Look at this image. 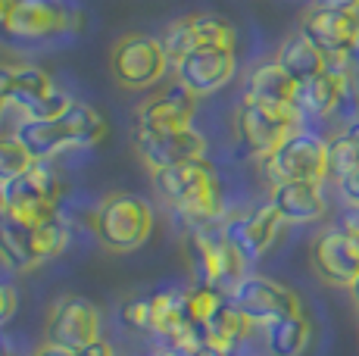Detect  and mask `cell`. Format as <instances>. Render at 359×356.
<instances>
[{
    "label": "cell",
    "mask_w": 359,
    "mask_h": 356,
    "mask_svg": "<svg viewBox=\"0 0 359 356\" xmlns=\"http://www.w3.org/2000/svg\"><path fill=\"white\" fill-rule=\"evenodd\" d=\"M107 119L94 107L72 100V107L57 119H22L13 138L29 150L34 163H50L57 153L75 147H94L107 138Z\"/></svg>",
    "instance_id": "1"
},
{
    "label": "cell",
    "mask_w": 359,
    "mask_h": 356,
    "mask_svg": "<svg viewBox=\"0 0 359 356\" xmlns=\"http://www.w3.org/2000/svg\"><path fill=\"white\" fill-rule=\"evenodd\" d=\"M154 188L165 207H172L191 225L216 222L222 216V191H219V182L206 160H191L160 169V172H154Z\"/></svg>",
    "instance_id": "2"
},
{
    "label": "cell",
    "mask_w": 359,
    "mask_h": 356,
    "mask_svg": "<svg viewBox=\"0 0 359 356\" xmlns=\"http://www.w3.org/2000/svg\"><path fill=\"white\" fill-rule=\"evenodd\" d=\"M91 228L109 253H131L154 235V207L137 194H107L91 213Z\"/></svg>",
    "instance_id": "3"
},
{
    "label": "cell",
    "mask_w": 359,
    "mask_h": 356,
    "mask_svg": "<svg viewBox=\"0 0 359 356\" xmlns=\"http://www.w3.org/2000/svg\"><path fill=\"white\" fill-rule=\"evenodd\" d=\"M81 19L85 16L75 0H16L10 22L0 35L13 44H47L75 35Z\"/></svg>",
    "instance_id": "4"
},
{
    "label": "cell",
    "mask_w": 359,
    "mask_h": 356,
    "mask_svg": "<svg viewBox=\"0 0 359 356\" xmlns=\"http://www.w3.org/2000/svg\"><path fill=\"white\" fill-rule=\"evenodd\" d=\"M188 259L197 269L200 285L216 287L225 297H231V291L238 287V282L247 275L244 272V259L241 253L229 244L222 225L219 222H203V225H191L188 231Z\"/></svg>",
    "instance_id": "5"
},
{
    "label": "cell",
    "mask_w": 359,
    "mask_h": 356,
    "mask_svg": "<svg viewBox=\"0 0 359 356\" xmlns=\"http://www.w3.org/2000/svg\"><path fill=\"white\" fill-rule=\"evenodd\" d=\"M169 53H165L163 41L144 32H128L113 44L109 53V72L128 91H150L160 85L169 72Z\"/></svg>",
    "instance_id": "6"
},
{
    "label": "cell",
    "mask_w": 359,
    "mask_h": 356,
    "mask_svg": "<svg viewBox=\"0 0 359 356\" xmlns=\"http://www.w3.org/2000/svg\"><path fill=\"white\" fill-rule=\"evenodd\" d=\"M262 163V175L269 184L285 182H325L328 178V141L316 132L297 128L281 147H275Z\"/></svg>",
    "instance_id": "7"
},
{
    "label": "cell",
    "mask_w": 359,
    "mask_h": 356,
    "mask_svg": "<svg viewBox=\"0 0 359 356\" xmlns=\"http://www.w3.org/2000/svg\"><path fill=\"white\" fill-rule=\"evenodd\" d=\"M297 128H303V119L294 107H272L257 100H241L234 116V135L241 147L257 160H266L275 147H281Z\"/></svg>",
    "instance_id": "8"
},
{
    "label": "cell",
    "mask_w": 359,
    "mask_h": 356,
    "mask_svg": "<svg viewBox=\"0 0 359 356\" xmlns=\"http://www.w3.org/2000/svg\"><path fill=\"white\" fill-rule=\"evenodd\" d=\"M10 197V213L25 222H44L60 213L63 200V182L50 163H32L19 178L6 184Z\"/></svg>",
    "instance_id": "9"
},
{
    "label": "cell",
    "mask_w": 359,
    "mask_h": 356,
    "mask_svg": "<svg viewBox=\"0 0 359 356\" xmlns=\"http://www.w3.org/2000/svg\"><path fill=\"white\" fill-rule=\"evenodd\" d=\"M229 300L238 306L241 316L250 322V325H262V328L278 319L303 313L300 297H297L287 285L275 282V278H269V275H244L238 282V287L231 291Z\"/></svg>",
    "instance_id": "10"
},
{
    "label": "cell",
    "mask_w": 359,
    "mask_h": 356,
    "mask_svg": "<svg viewBox=\"0 0 359 356\" xmlns=\"http://www.w3.org/2000/svg\"><path fill=\"white\" fill-rule=\"evenodd\" d=\"M10 107H16L25 119H57L72 107V97L50 78L44 66L22 63L13 66Z\"/></svg>",
    "instance_id": "11"
},
{
    "label": "cell",
    "mask_w": 359,
    "mask_h": 356,
    "mask_svg": "<svg viewBox=\"0 0 359 356\" xmlns=\"http://www.w3.org/2000/svg\"><path fill=\"white\" fill-rule=\"evenodd\" d=\"M316 275L331 287H350L359 278V228L337 225L322 231L309 250Z\"/></svg>",
    "instance_id": "12"
},
{
    "label": "cell",
    "mask_w": 359,
    "mask_h": 356,
    "mask_svg": "<svg viewBox=\"0 0 359 356\" xmlns=\"http://www.w3.org/2000/svg\"><path fill=\"white\" fill-rule=\"evenodd\" d=\"M160 41L172 63H178L182 57L203 50V47H231L234 50L238 29L225 16H216V13H194V16H182L165 25Z\"/></svg>",
    "instance_id": "13"
},
{
    "label": "cell",
    "mask_w": 359,
    "mask_h": 356,
    "mask_svg": "<svg viewBox=\"0 0 359 356\" xmlns=\"http://www.w3.org/2000/svg\"><path fill=\"white\" fill-rule=\"evenodd\" d=\"M44 334H47V344L75 353L85 344L100 338V310L88 297L66 294L47 313Z\"/></svg>",
    "instance_id": "14"
},
{
    "label": "cell",
    "mask_w": 359,
    "mask_h": 356,
    "mask_svg": "<svg viewBox=\"0 0 359 356\" xmlns=\"http://www.w3.org/2000/svg\"><path fill=\"white\" fill-rule=\"evenodd\" d=\"M234 72H238V57L231 47H203L175 63L178 85H184L197 97H210L229 88Z\"/></svg>",
    "instance_id": "15"
},
{
    "label": "cell",
    "mask_w": 359,
    "mask_h": 356,
    "mask_svg": "<svg viewBox=\"0 0 359 356\" xmlns=\"http://www.w3.org/2000/svg\"><path fill=\"white\" fill-rule=\"evenodd\" d=\"M281 216L272 203H259V207L247 210V213H238L222 222V231L229 238V244L241 253L244 263H257L269 253V247L275 244L281 231Z\"/></svg>",
    "instance_id": "16"
},
{
    "label": "cell",
    "mask_w": 359,
    "mask_h": 356,
    "mask_svg": "<svg viewBox=\"0 0 359 356\" xmlns=\"http://www.w3.org/2000/svg\"><path fill=\"white\" fill-rule=\"evenodd\" d=\"M135 144H137L141 160L150 166V172L178 166V163L203 160V153H206V138L194 125L172 128V132H147V128H137Z\"/></svg>",
    "instance_id": "17"
},
{
    "label": "cell",
    "mask_w": 359,
    "mask_h": 356,
    "mask_svg": "<svg viewBox=\"0 0 359 356\" xmlns=\"http://www.w3.org/2000/svg\"><path fill=\"white\" fill-rule=\"evenodd\" d=\"M300 32L319 47L325 57H341V53H353L359 41V13H337V10H313L303 16Z\"/></svg>",
    "instance_id": "18"
},
{
    "label": "cell",
    "mask_w": 359,
    "mask_h": 356,
    "mask_svg": "<svg viewBox=\"0 0 359 356\" xmlns=\"http://www.w3.org/2000/svg\"><path fill=\"white\" fill-rule=\"evenodd\" d=\"M197 113V94H191L184 85H172L165 91H156L137 107V128L147 132H172V128H191Z\"/></svg>",
    "instance_id": "19"
},
{
    "label": "cell",
    "mask_w": 359,
    "mask_h": 356,
    "mask_svg": "<svg viewBox=\"0 0 359 356\" xmlns=\"http://www.w3.org/2000/svg\"><path fill=\"white\" fill-rule=\"evenodd\" d=\"M41 222L6 213L0 216V263L13 272H32L34 266H44V247H41Z\"/></svg>",
    "instance_id": "20"
},
{
    "label": "cell",
    "mask_w": 359,
    "mask_h": 356,
    "mask_svg": "<svg viewBox=\"0 0 359 356\" xmlns=\"http://www.w3.org/2000/svg\"><path fill=\"white\" fill-rule=\"evenodd\" d=\"M269 203L278 210L281 222H291V225L319 222V219L325 216V210H328L325 191H322L319 182H285V184H275Z\"/></svg>",
    "instance_id": "21"
},
{
    "label": "cell",
    "mask_w": 359,
    "mask_h": 356,
    "mask_svg": "<svg viewBox=\"0 0 359 356\" xmlns=\"http://www.w3.org/2000/svg\"><path fill=\"white\" fill-rule=\"evenodd\" d=\"M347 91H350V78H341V75L325 69L297 85L294 109L300 113V119H328V116H337Z\"/></svg>",
    "instance_id": "22"
},
{
    "label": "cell",
    "mask_w": 359,
    "mask_h": 356,
    "mask_svg": "<svg viewBox=\"0 0 359 356\" xmlns=\"http://www.w3.org/2000/svg\"><path fill=\"white\" fill-rule=\"evenodd\" d=\"M250 322L241 316V310L231 303L229 297L219 303V310L212 313L206 322H200V334H203L206 350L212 353H234L244 344L247 331H250Z\"/></svg>",
    "instance_id": "23"
},
{
    "label": "cell",
    "mask_w": 359,
    "mask_h": 356,
    "mask_svg": "<svg viewBox=\"0 0 359 356\" xmlns=\"http://www.w3.org/2000/svg\"><path fill=\"white\" fill-rule=\"evenodd\" d=\"M294 78L281 69L275 60H266L257 69L247 75V91L244 100H257V104H272V107H294Z\"/></svg>",
    "instance_id": "24"
},
{
    "label": "cell",
    "mask_w": 359,
    "mask_h": 356,
    "mask_svg": "<svg viewBox=\"0 0 359 356\" xmlns=\"http://www.w3.org/2000/svg\"><path fill=\"white\" fill-rule=\"evenodd\" d=\"M275 63L291 75L294 85H300V81H306V78H313V75L325 72V53H322L313 41L303 35V32H297V35L281 41L278 53H275Z\"/></svg>",
    "instance_id": "25"
},
{
    "label": "cell",
    "mask_w": 359,
    "mask_h": 356,
    "mask_svg": "<svg viewBox=\"0 0 359 356\" xmlns=\"http://www.w3.org/2000/svg\"><path fill=\"white\" fill-rule=\"evenodd\" d=\"M150 300H154L150 334H156L160 341H172L188 325H194L188 313V291H156L150 294Z\"/></svg>",
    "instance_id": "26"
},
{
    "label": "cell",
    "mask_w": 359,
    "mask_h": 356,
    "mask_svg": "<svg viewBox=\"0 0 359 356\" xmlns=\"http://www.w3.org/2000/svg\"><path fill=\"white\" fill-rule=\"evenodd\" d=\"M262 334H266L269 356H303L309 341H313V322L303 316V313H297V316H287V319L266 325Z\"/></svg>",
    "instance_id": "27"
},
{
    "label": "cell",
    "mask_w": 359,
    "mask_h": 356,
    "mask_svg": "<svg viewBox=\"0 0 359 356\" xmlns=\"http://www.w3.org/2000/svg\"><path fill=\"white\" fill-rule=\"evenodd\" d=\"M359 169V116L328 138V178L341 182Z\"/></svg>",
    "instance_id": "28"
},
{
    "label": "cell",
    "mask_w": 359,
    "mask_h": 356,
    "mask_svg": "<svg viewBox=\"0 0 359 356\" xmlns=\"http://www.w3.org/2000/svg\"><path fill=\"white\" fill-rule=\"evenodd\" d=\"M32 163L34 160L29 156V150L13 138V135L10 138H0V182L4 184H10L13 178H19Z\"/></svg>",
    "instance_id": "29"
},
{
    "label": "cell",
    "mask_w": 359,
    "mask_h": 356,
    "mask_svg": "<svg viewBox=\"0 0 359 356\" xmlns=\"http://www.w3.org/2000/svg\"><path fill=\"white\" fill-rule=\"evenodd\" d=\"M150 319H154V300L150 294H137L122 303V322L135 331H150Z\"/></svg>",
    "instance_id": "30"
},
{
    "label": "cell",
    "mask_w": 359,
    "mask_h": 356,
    "mask_svg": "<svg viewBox=\"0 0 359 356\" xmlns=\"http://www.w3.org/2000/svg\"><path fill=\"white\" fill-rule=\"evenodd\" d=\"M16 306H19V294H16V287L0 278V328H4L13 316H16Z\"/></svg>",
    "instance_id": "31"
},
{
    "label": "cell",
    "mask_w": 359,
    "mask_h": 356,
    "mask_svg": "<svg viewBox=\"0 0 359 356\" xmlns=\"http://www.w3.org/2000/svg\"><path fill=\"white\" fill-rule=\"evenodd\" d=\"M337 191H341V200L347 203L350 210H359V169H353L347 178H341Z\"/></svg>",
    "instance_id": "32"
},
{
    "label": "cell",
    "mask_w": 359,
    "mask_h": 356,
    "mask_svg": "<svg viewBox=\"0 0 359 356\" xmlns=\"http://www.w3.org/2000/svg\"><path fill=\"white\" fill-rule=\"evenodd\" d=\"M75 356H116V350L109 341L97 338V341H91V344H85L81 350H75Z\"/></svg>",
    "instance_id": "33"
},
{
    "label": "cell",
    "mask_w": 359,
    "mask_h": 356,
    "mask_svg": "<svg viewBox=\"0 0 359 356\" xmlns=\"http://www.w3.org/2000/svg\"><path fill=\"white\" fill-rule=\"evenodd\" d=\"M10 85H13V66H0V116L10 107Z\"/></svg>",
    "instance_id": "34"
},
{
    "label": "cell",
    "mask_w": 359,
    "mask_h": 356,
    "mask_svg": "<svg viewBox=\"0 0 359 356\" xmlns=\"http://www.w3.org/2000/svg\"><path fill=\"white\" fill-rule=\"evenodd\" d=\"M313 6L337 10V13H359V0H313Z\"/></svg>",
    "instance_id": "35"
},
{
    "label": "cell",
    "mask_w": 359,
    "mask_h": 356,
    "mask_svg": "<svg viewBox=\"0 0 359 356\" xmlns=\"http://www.w3.org/2000/svg\"><path fill=\"white\" fill-rule=\"evenodd\" d=\"M32 356H75L72 350H63V347H53V344H44V347H38Z\"/></svg>",
    "instance_id": "36"
},
{
    "label": "cell",
    "mask_w": 359,
    "mask_h": 356,
    "mask_svg": "<svg viewBox=\"0 0 359 356\" xmlns=\"http://www.w3.org/2000/svg\"><path fill=\"white\" fill-rule=\"evenodd\" d=\"M13 6H16V0H0V32H4V29H6V22H10Z\"/></svg>",
    "instance_id": "37"
},
{
    "label": "cell",
    "mask_w": 359,
    "mask_h": 356,
    "mask_svg": "<svg viewBox=\"0 0 359 356\" xmlns=\"http://www.w3.org/2000/svg\"><path fill=\"white\" fill-rule=\"evenodd\" d=\"M10 213V197H6V184L0 182V216Z\"/></svg>",
    "instance_id": "38"
},
{
    "label": "cell",
    "mask_w": 359,
    "mask_h": 356,
    "mask_svg": "<svg viewBox=\"0 0 359 356\" xmlns=\"http://www.w3.org/2000/svg\"><path fill=\"white\" fill-rule=\"evenodd\" d=\"M347 291H350V303H353V310L359 313V278H356V282L347 287Z\"/></svg>",
    "instance_id": "39"
},
{
    "label": "cell",
    "mask_w": 359,
    "mask_h": 356,
    "mask_svg": "<svg viewBox=\"0 0 359 356\" xmlns=\"http://www.w3.org/2000/svg\"><path fill=\"white\" fill-rule=\"evenodd\" d=\"M0 356H10V344H6L4 334H0Z\"/></svg>",
    "instance_id": "40"
},
{
    "label": "cell",
    "mask_w": 359,
    "mask_h": 356,
    "mask_svg": "<svg viewBox=\"0 0 359 356\" xmlns=\"http://www.w3.org/2000/svg\"><path fill=\"white\" fill-rule=\"evenodd\" d=\"M350 57H353V63H359V41H356V47H353V53H350Z\"/></svg>",
    "instance_id": "41"
}]
</instances>
